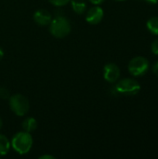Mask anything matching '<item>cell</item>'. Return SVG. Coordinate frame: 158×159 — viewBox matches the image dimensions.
<instances>
[{
  "label": "cell",
  "instance_id": "cell-19",
  "mask_svg": "<svg viewBox=\"0 0 158 159\" xmlns=\"http://www.w3.org/2000/svg\"><path fill=\"white\" fill-rule=\"evenodd\" d=\"M147 3L151 4V5H156L158 3V0H145Z\"/></svg>",
  "mask_w": 158,
  "mask_h": 159
},
{
  "label": "cell",
  "instance_id": "cell-1",
  "mask_svg": "<svg viewBox=\"0 0 158 159\" xmlns=\"http://www.w3.org/2000/svg\"><path fill=\"white\" fill-rule=\"evenodd\" d=\"M33 143L34 141L31 133L26 132L24 130L19 131L14 134L10 142L13 150L20 156L28 154L33 147Z\"/></svg>",
  "mask_w": 158,
  "mask_h": 159
},
{
  "label": "cell",
  "instance_id": "cell-6",
  "mask_svg": "<svg viewBox=\"0 0 158 159\" xmlns=\"http://www.w3.org/2000/svg\"><path fill=\"white\" fill-rule=\"evenodd\" d=\"M121 75L120 68L117 64L114 62H109L103 67V78L108 83L114 84L117 80H119Z\"/></svg>",
  "mask_w": 158,
  "mask_h": 159
},
{
  "label": "cell",
  "instance_id": "cell-13",
  "mask_svg": "<svg viewBox=\"0 0 158 159\" xmlns=\"http://www.w3.org/2000/svg\"><path fill=\"white\" fill-rule=\"evenodd\" d=\"M10 97V92L6 87L0 86V99L2 100H8Z\"/></svg>",
  "mask_w": 158,
  "mask_h": 159
},
{
  "label": "cell",
  "instance_id": "cell-3",
  "mask_svg": "<svg viewBox=\"0 0 158 159\" xmlns=\"http://www.w3.org/2000/svg\"><path fill=\"white\" fill-rule=\"evenodd\" d=\"M115 85V91L118 94L126 95V96H133L140 92L141 85L134 78H122L117 80Z\"/></svg>",
  "mask_w": 158,
  "mask_h": 159
},
{
  "label": "cell",
  "instance_id": "cell-2",
  "mask_svg": "<svg viewBox=\"0 0 158 159\" xmlns=\"http://www.w3.org/2000/svg\"><path fill=\"white\" fill-rule=\"evenodd\" d=\"M48 31L50 34L56 38H64L70 34L72 31V25L68 19L64 16H57L52 18L48 24Z\"/></svg>",
  "mask_w": 158,
  "mask_h": 159
},
{
  "label": "cell",
  "instance_id": "cell-4",
  "mask_svg": "<svg viewBox=\"0 0 158 159\" xmlns=\"http://www.w3.org/2000/svg\"><path fill=\"white\" fill-rule=\"evenodd\" d=\"M8 103L10 110L18 116H24L30 110V102L22 94L17 93L9 97Z\"/></svg>",
  "mask_w": 158,
  "mask_h": 159
},
{
  "label": "cell",
  "instance_id": "cell-14",
  "mask_svg": "<svg viewBox=\"0 0 158 159\" xmlns=\"http://www.w3.org/2000/svg\"><path fill=\"white\" fill-rule=\"evenodd\" d=\"M47 1L55 7H64L68 3H70L71 0H47Z\"/></svg>",
  "mask_w": 158,
  "mask_h": 159
},
{
  "label": "cell",
  "instance_id": "cell-15",
  "mask_svg": "<svg viewBox=\"0 0 158 159\" xmlns=\"http://www.w3.org/2000/svg\"><path fill=\"white\" fill-rule=\"evenodd\" d=\"M151 50L155 55H158V38L154 40V42L151 45Z\"/></svg>",
  "mask_w": 158,
  "mask_h": 159
},
{
  "label": "cell",
  "instance_id": "cell-11",
  "mask_svg": "<svg viewBox=\"0 0 158 159\" xmlns=\"http://www.w3.org/2000/svg\"><path fill=\"white\" fill-rule=\"evenodd\" d=\"M10 147H11V144H10V141L8 140V138L5 136L4 134L0 133V157H4L7 155V153L10 150Z\"/></svg>",
  "mask_w": 158,
  "mask_h": 159
},
{
  "label": "cell",
  "instance_id": "cell-20",
  "mask_svg": "<svg viewBox=\"0 0 158 159\" xmlns=\"http://www.w3.org/2000/svg\"><path fill=\"white\" fill-rule=\"evenodd\" d=\"M3 57H4V50H3V48L0 47V61L3 59Z\"/></svg>",
  "mask_w": 158,
  "mask_h": 159
},
{
  "label": "cell",
  "instance_id": "cell-21",
  "mask_svg": "<svg viewBox=\"0 0 158 159\" xmlns=\"http://www.w3.org/2000/svg\"><path fill=\"white\" fill-rule=\"evenodd\" d=\"M2 127H3V120H2V118L0 117V129H2Z\"/></svg>",
  "mask_w": 158,
  "mask_h": 159
},
{
  "label": "cell",
  "instance_id": "cell-12",
  "mask_svg": "<svg viewBox=\"0 0 158 159\" xmlns=\"http://www.w3.org/2000/svg\"><path fill=\"white\" fill-rule=\"evenodd\" d=\"M146 27L152 34L158 35V17H152L146 22Z\"/></svg>",
  "mask_w": 158,
  "mask_h": 159
},
{
  "label": "cell",
  "instance_id": "cell-8",
  "mask_svg": "<svg viewBox=\"0 0 158 159\" xmlns=\"http://www.w3.org/2000/svg\"><path fill=\"white\" fill-rule=\"evenodd\" d=\"M33 19L37 25L44 27L47 26L50 23L52 20V14L45 8H40L35 10V12L33 15Z\"/></svg>",
  "mask_w": 158,
  "mask_h": 159
},
{
  "label": "cell",
  "instance_id": "cell-10",
  "mask_svg": "<svg viewBox=\"0 0 158 159\" xmlns=\"http://www.w3.org/2000/svg\"><path fill=\"white\" fill-rule=\"evenodd\" d=\"M37 126H38L37 121L34 117H26L22 121V123H21V129H22V130H24L26 132H29V133L34 132L37 129Z\"/></svg>",
  "mask_w": 158,
  "mask_h": 159
},
{
  "label": "cell",
  "instance_id": "cell-18",
  "mask_svg": "<svg viewBox=\"0 0 158 159\" xmlns=\"http://www.w3.org/2000/svg\"><path fill=\"white\" fill-rule=\"evenodd\" d=\"M88 1H89L93 5H102L105 0H88Z\"/></svg>",
  "mask_w": 158,
  "mask_h": 159
},
{
  "label": "cell",
  "instance_id": "cell-7",
  "mask_svg": "<svg viewBox=\"0 0 158 159\" xmlns=\"http://www.w3.org/2000/svg\"><path fill=\"white\" fill-rule=\"evenodd\" d=\"M104 16V11L100 5H94L86 11V21L89 24L95 25L100 23Z\"/></svg>",
  "mask_w": 158,
  "mask_h": 159
},
{
  "label": "cell",
  "instance_id": "cell-5",
  "mask_svg": "<svg viewBox=\"0 0 158 159\" xmlns=\"http://www.w3.org/2000/svg\"><path fill=\"white\" fill-rule=\"evenodd\" d=\"M150 67L149 61L143 56H137L132 58L128 65L129 74L133 76H142L145 75Z\"/></svg>",
  "mask_w": 158,
  "mask_h": 159
},
{
  "label": "cell",
  "instance_id": "cell-16",
  "mask_svg": "<svg viewBox=\"0 0 158 159\" xmlns=\"http://www.w3.org/2000/svg\"><path fill=\"white\" fill-rule=\"evenodd\" d=\"M39 159H55L56 157H54V156H52V155H42V156H40Z\"/></svg>",
  "mask_w": 158,
  "mask_h": 159
},
{
  "label": "cell",
  "instance_id": "cell-17",
  "mask_svg": "<svg viewBox=\"0 0 158 159\" xmlns=\"http://www.w3.org/2000/svg\"><path fill=\"white\" fill-rule=\"evenodd\" d=\"M153 73L158 76V61L154 64V66H153Z\"/></svg>",
  "mask_w": 158,
  "mask_h": 159
},
{
  "label": "cell",
  "instance_id": "cell-22",
  "mask_svg": "<svg viewBox=\"0 0 158 159\" xmlns=\"http://www.w3.org/2000/svg\"><path fill=\"white\" fill-rule=\"evenodd\" d=\"M115 1H125V0H115Z\"/></svg>",
  "mask_w": 158,
  "mask_h": 159
},
{
  "label": "cell",
  "instance_id": "cell-9",
  "mask_svg": "<svg viewBox=\"0 0 158 159\" xmlns=\"http://www.w3.org/2000/svg\"><path fill=\"white\" fill-rule=\"evenodd\" d=\"M71 7L74 13L78 15H82L86 13L88 9L87 1L86 0H71Z\"/></svg>",
  "mask_w": 158,
  "mask_h": 159
}]
</instances>
